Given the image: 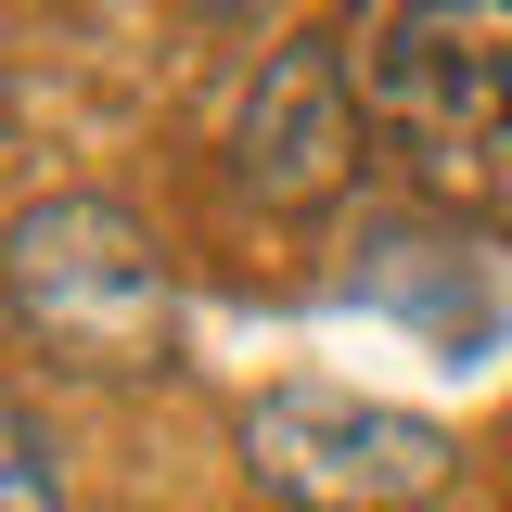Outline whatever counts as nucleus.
<instances>
[{
    "mask_svg": "<svg viewBox=\"0 0 512 512\" xmlns=\"http://www.w3.org/2000/svg\"><path fill=\"white\" fill-rule=\"evenodd\" d=\"M359 77H346V39H282V52L256 64L244 116H231V180L256 205H282V218H320L346 167H359Z\"/></svg>",
    "mask_w": 512,
    "mask_h": 512,
    "instance_id": "nucleus-4",
    "label": "nucleus"
},
{
    "mask_svg": "<svg viewBox=\"0 0 512 512\" xmlns=\"http://www.w3.org/2000/svg\"><path fill=\"white\" fill-rule=\"evenodd\" d=\"M0 295H13V346L77 372V384H141V372H167V346H180L167 256H154V231L128 218L116 192L13 205Z\"/></svg>",
    "mask_w": 512,
    "mask_h": 512,
    "instance_id": "nucleus-2",
    "label": "nucleus"
},
{
    "mask_svg": "<svg viewBox=\"0 0 512 512\" xmlns=\"http://www.w3.org/2000/svg\"><path fill=\"white\" fill-rule=\"evenodd\" d=\"M0 461H13V512H64V448H52V423L26 397L0 410Z\"/></svg>",
    "mask_w": 512,
    "mask_h": 512,
    "instance_id": "nucleus-5",
    "label": "nucleus"
},
{
    "mask_svg": "<svg viewBox=\"0 0 512 512\" xmlns=\"http://www.w3.org/2000/svg\"><path fill=\"white\" fill-rule=\"evenodd\" d=\"M346 77L384 154L512 244V0H384L346 26Z\"/></svg>",
    "mask_w": 512,
    "mask_h": 512,
    "instance_id": "nucleus-1",
    "label": "nucleus"
},
{
    "mask_svg": "<svg viewBox=\"0 0 512 512\" xmlns=\"http://www.w3.org/2000/svg\"><path fill=\"white\" fill-rule=\"evenodd\" d=\"M244 474L282 512H410L448 487V436L359 384H269L244 397Z\"/></svg>",
    "mask_w": 512,
    "mask_h": 512,
    "instance_id": "nucleus-3",
    "label": "nucleus"
}]
</instances>
